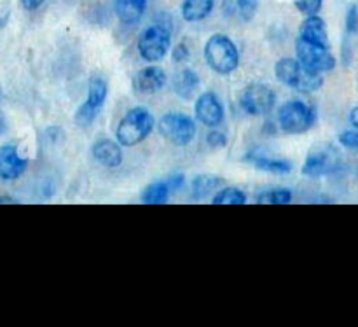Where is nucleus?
Wrapping results in <instances>:
<instances>
[{"instance_id": "nucleus-1", "label": "nucleus", "mask_w": 358, "mask_h": 327, "mask_svg": "<svg viewBox=\"0 0 358 327\" xmlns=\"http://www.w3.org/2000/svg\"><path fill=\"white\" fill-rule=\"evenodd\" d=\"M275 76L285 86L299 93H313L324 86L320 74H315L301 65L297 58H282L275 65Z\"/></svg>"}, {"instance_id": "nucleus-2", "label": "nucleus", "mask_w": 358, "mask_h": 327, "mask_svg": "<svg viewBox=\"0 0 358 327\" xmlns=\"http://www.w3.org/2000/svg\"><path fill=\"white\" fill-rule=\"evenodd\" d=\"M206 65L220 76L234 72L240 65V53L236 44L227 35L215 34L205 44Z\"/></svg>"}, {"instance_id": "nucleus-3", "label": "nucleus", "mask_w": 358, "mask_h": 327, "mask_svg": "<svg viewBox=\"0 0 358 327\" xmlns=\"http://www.w3.org/2000/svg\"><path fill=\"white\" fill-rule=\"evenodd\" d=\"M154 130V116L147 109L135 107L124 114L115 128V139L121 147H133L143 142Z\"/></svg>"}, {"instance_id": "nucleus-4", "label": "nucleus", "mask_w": 358, "mask_h": 327, "mask_svg": "<svg viewBox=\"0 0 358 327\" xmlns=\"http://www.w3.org/2000/svg\"><path fill=\"white\" fill-rule=\"evenodd\" d=\"M171 48V30L164 25H150L143 28L136 41L140 58L147 63H157L168 55Z\"/></svg>"}, {"instance_id": "nucleus-5", "label": "nucleus", "mask_w": 358, "mask_h": 327, "mask_svg": "<svg viewBox=\"0 0 358 327\" xmlns=\"http://www.w3.org/2000/svg\"><path fill=\"white\" fill-rule=\"evenodd\" d=\"M315 123H317V111L310 104H304L301 100H290L278 109L280 128L290 135L308 132L313 128Z\"/></svg>"}, {"instance_id": "nucleus-6", "label": "nucleus", "mask_w": 358, "mask_h": 327, "mask_svg": "<svg viewBox=\"0 0 358 327\" xmlns=\"http://www.w3.org/2000/svg\"><path fill=\"white\" fill-rule=\"evenodd\" d=\"M161 137L166 139L168 142H171L173 146L184 147L194 140L196 132V121L187 114H182V112H168L163 118L159 119V125H157Z\"/></svg>"}, {"instance_id": "nucleus-7", "label": "nucleus", "mask_w": 358, "mask_h": 327, "mask_svg": "<svg viewBox=\"0 0 358 327\" xmlns=\"http://www.w3.org/2000/svg\"><path fill=\"white\" fill-rule=\"evenodd\" d=\"M296 53L297 62L315 74L331 72L336 67L334 55L331 53V48H325V46H318L313 44V42L304 41V39H297Z\"/></svg>"}, {"instance_id": "nucleus-8", "label": "nucleus", "mask_w": 358, "mask_h": 327, "mask_svg": "<svg viewBox=\"0 0 358 327\" xmlns=\"http://www.w3.org/2000/svg\"><path fill=\"white\" fill-rule=\"evenodd\" d=\"M240 105L247 114L266 116L276 105V93L268 84L252 83L241 91Z\"/></svg>"}, {"instance_id": "nucleus-9", "label": "nucleus", "mask_w": 358, "mask_h": 327, "mask_svg": "<svg viewBox=\"0 0 358 327\" xmlns=\"http://www.w3.org/2000/svg\"><path fill=\"white\" fill-rule=\"evenodd\" d=\"M341 167V156L334 146H318L306 156L303 165V174L306 177L317 179L334 174Z\"/></svg>"}, {"instance_id": "nucleus-10", "label": "nucleus", "mask_w": 358, "mask_h": 327, "mask_svg": "<svg viewBox=\"0 0 358 327\" xmlns=\"http://www.w3.org/2000/svg\"><path fill=\"white\" fill-rule=\"evenodd\" d=\"M108 95V84L105 83V79L101 77H93L90 81V86H87V98L83 105L76 111V123L79 126H90L91 123L96 119V116L100 114L101 107H103L105 100H107Z\"/></svg>"}, {"instance_id": "nucleus-11", "label": "nucleus", "mask_w": 358, "mask_h": 327, "mask_svg": "<svg viewBox=\"0 0 358 327\" xmlns=\"http://www.w3.org/2000/svg\"><path fill=\"white\" fill-rule=\"evenodd\" d=\"M194 116L201 125L208 128H217L224 121V105L215 93L206 91L194 102Z\"/></svg>"}, {"instance_id": "nucleus-12", "label": "nucleus", "mask_w": 358, "mask_h": 327, "mask_svg": "<svg viewBox=\"0 0 358 327\" xmlns=\"http://www.w3.org/2000/svg\"><path fill=\"white\" fill-rule=\"evenodd\" d=\"M28 160L20 156L14 146H0V181H16L27 172Z\"/></svg>"}, {"instance_id": "nucleus-13", "label": "nucleus", "mask_w": 358, "mask_h": 327, "mask_svg": "<svg viewBox=\"0 0 358 327\" xmlns=\"http://www.w3.org/2000/svg\"><path fill=\"white\" fill-rule=\"evenodd\" d=\"M166 84V74L159 67H145L133 76L131 86L140 95H152L161 91Z\"/></svg>"}, {"instance_id": "nucleus-14", "label": "nucleus", "mask_w": 358, "mask_h": 327, "mask_svg": "<svg viewBox=\"0 0 358 327\" xmlns=\"http://www.w3.org/2000/svg\"><path fill=\"white\" fill-rule=\"evenodd\" d=\"M91 154L105 168H117L122 163L121 144L115 142V140L100 139L91 147Z\"/></svg>"}, {"instance_id": "nucleus-15", "label": "nucleus", "mask_w": 358, "mask_h": 327, "mask_svg": "<svg viewBox=\"0 0 358 327\" xmlns=\"http://www.w3.org/2000/svg\"><path fill=\"white\" fill-rule=\"evenodd\" d=\"M245 160L255 167L257 170L268 172V174H275V175H285L290 174L294 168L292 161L289 160H280V158H271L268 154H261L259 151H250V153L245 156Z\"/></svg>"}, {"instance_id": "nucleus-16", "label": "nucleus", "mask_w": 358, "mask_h": 327, "mask_svg": "<svg viewBox=\"0 0 358 327\" xmlns=\"http://www.w3.org/2000/svg\"><path fill=\"white\" fill-rule=\"evenodd\" d=\"M299 39H304V41L313 42V44L318 46H325V48H331L329 46L327 27H325V21L318 14H311V16H308L303 21V25L299 28Z\"/></svg>"}, {"instance_id": "nucleus-17", "label": "nucleus", "mask_w": 358, "mask_h": 327, "mask_svg": "<svg viewBox=\"0 0 358 327\" xmlns=\"http://www.w3.org/2000/svg\"><path fill=\"white\" fill-rule=\"evenodd\" d=\"M259 0H224L222 11L226 18L240 23H248L255 16Z\"/></svg>"}, {"instance_id": "nucleus-18", "label": "nucleus", "mask_w": 358, "mask_h": 327, "mask_svg": "<svg viewBox=\"0 0 358 327\" xmlns=\"http://www.w3.org/2000/svg\"><path fill=\"white\" fill-rule=\"evenodd\" d=\"M147 9V0H115L114 13L124 25H135L142 20Z\"/></svg>"}, {"instance_id": "nucleus-19", "label": "nucleus", "mask_w": 358, "mask_h": 327, "mask_svg": "<svg viewBox=\"0 0 358 327\" xmlns=\"http://www.w3.org/2000/svg\"><path fill=\"white\" fill-rule=\"evenodd\" d=\"M213 0H184L182 2V18L189 23H196V21H203L212 14Z\"/></svg>"}, {"instance_id": "nucleus-20", "label": "nucleus", "mask_w": 358, "mask_h": 327, "mask_svg": "<svg viewBox=\"0 0 358 327\" xmlns=\"http://www.w3.org/2000/svg\"><path fill=\"white\" fill-rule=\"evenodd\" d=\"M199 88V76L192 69H184L180 74H177L173 83L175 93L184 100H191Z\"/></svg>"}, {"instance_id": "nucleus-21", "label": "nucleus", "mask_w": 358, "mask_h": 327, "mask_svg": "<svg viewBox=\"0 0 358 327\" xmlns=\"http://www.w3.org/2000/svg\"><path fill=\"white\" fill-rule=\"evenodd\" d=\"M224 181L215 175H198L192 181V198L194 200H206L213 193L222 188Z\"/></svg>"}, {"instance_id": "nucleus-22", "label": "nucleus", "mask_w": 358, "mask_h": 327, "mask_svg": "<svg viewBox=\"0 0 358 327\" xmlns=\"http://www.w3.org/2000/svg\"><path fill=\"white\" fill-rule=\"evenodd\" d=\"M170 195L171 191L166 182H152V184H149L143 189L140 200L145 205H163V203H166L170 200Z\"/></svg>"}, {"instance_id": "nucleus-23", "label": "nucleus", "mask_w": 358, "mask_h": 327, "mask_svg": "<svg viewBox=\"0 0 358 327\" xmlns=\"http://www.w3.org/2000/svg\"><path fill=\"white\" fill-rule=\"evenodd\" d=\"M292 200L294 195L289 188H273L255 196V203L259 205H287Z\"/></svg>"}, {"instance_id": "nucleus-24", "label": "nucleus", "mask_w": 358, "mask_h": 327, "mask_svg": "<svg viewBox=\"0 0 358 327\" xmlns=\"http://www.w3.org/2000/svg\"><path fill=\"white\" fill-rule=\"evenodd\" d=\"M213 205H245L247 195L238 188H220L212 198Z\"/></svg>"}, {"instance_id": "nucleus-25", "label": "nucleus", "mask_w": 358, "mask_h": 327, "mask_svg": "<svg viewBox=\"0 0 358 327\" xmlns=\"http://www.w3.org/2000/svg\"><path fill=\"white\" fill-rule=\"evenodd\" d=\"M339 144H341L345 149L355 151L358 153V130H346L339 135Z\"/></svg>"}, {"instance_id": "nucleus-26", "label": "nucleus", "mask_w": 358, "mask_h": 327, "mask_svg": "<svg viewBox=\"0 0 358 327\" xmlns=\"http://www.w3.org/2000/svg\"><path fill=\"white\" fill-rule=\"evenodd\" d=\"M322 4H324V0H296V7L306 16L320 13Z\"/></svg>"}, {"instance_id": "nucleus-27", "label": "nucleus", "mask_w": 358, "mask_h": 327, "mask_svg": "<svg viewBox=\"0 0 358 327\" xmlns=\"http://www.w3.org/2000/svg\"><path fill=\"white\" fill-rule=\"evenodd\" d=\"M206 146L212 147V149H220V147H224L227 144V135L224 132H220V130H215L212 128V132L206 133Z\"/></svg>"}, {"instance_id": "nucleus-28", "label": "nucleus", "mask_w": 358, "mask_h": 327, "mask_svg": "<svg viewBox=\"0 0 358 327\" xmlns=\"http://www.w3.org/2000/svg\"><path fill=\"white\" fill-rule=\"evenodd\" d=\"M346 30L350 34H357L358 32V9L355 6L350 7L348 16H346Z\"/></svg>"}, {"instance_id": "nucleus-29", "label": "nucleus", "mask_w": 358, "mask_h": 327, "mask_svg": "<svg viewBox=\"0 0 358 327\" xmlns=\"http://www.w3.org/2000/svg\"><path fill=\"white\" fill-rule=\"evenodd\" d=\"M189 56H191V51H189V48L184 44V42H182V44H178L177 48L173 49V60H175V62L184 63V62H187Z\"/></svg>"}, {"instance_id": "nucleus-30", "label": "nucleus", "mask_w": 358, "mask_h": 327, "mask_svg": "<svg viewBox=\"0 0 358 327\" xmlns=\"http://www.w3.org/2000/svg\"><path fill=\"white\" fill-rule=\"evenodd\" d=\"M164 182L168 184L170 191L175 193V191H178V189H182V186H184V175L175 174V175H171V177H168Z\"/></svg>"}, {"instance_id": "nucleus-31", "label": "nucleus", "mask_w": 358, "mask_h": 327, "mask_svg": "<svg viewBox=\"0 0 358 327\" xmlns=\"http://www.w3.org/2000/svg\"><path fill=\"white\" fill-rule=\"evenodd\" d=\"M20 2H21V7H23L24 11H37L38 7L45 2V0H20Z\"/></svg>"}, {"instance_id": "nucleus-32", "label": "nucleus", "mask_w": 358, "mask_h": 327, "mask_svg": "<svg viewBox=\"0 0 358 327\" xmlns=\"http://www.w3.org/2000/svg\"><path fill=\"white\" fill-rule=\"evenodd\" d=\"M350 123H352V125L358 130V105L357 107H353L352 112H350Z\"/></svg>"}, {"instance_id": "nucleus-33", "label": "nucleus", "mask_w": 358, "mask_h": 327, "mask_svg": "<svg viewBox=\"0 0 358 327\" xmlns=\"http://www.w3.org/2000/svg\"><path fill=\"white\" fill-rule=\"evenodd\" d=\"M0 203H16V200L10 196H0Z\"/></svg>"}, {"instance_id": "nucleus-34", "label": "nucleus", "mask_w": 358, "mask_h": 327, "mask_svg": "<svg viewBox=\"0 0 358 327\" xmlns=\"http://www.w3.org/2000/svg\"><path fill=\"white\" fill-rule=\"evenodd\" d=\"M0 100H2V90H0Z\"/></svg>"}, {"instance_id": "nucleus-35", "label": "nucleus", "mask_w": 358, "mask_h": 327, "mask_svg": "<svg viewBox=\"0 0 358 327\" xmlns=\"http://www.w3.org/2000/svg\"><path fill=\"white\" fill-rule=\"evenodd\" d=\"M357 81H358V77H357Z\"/></svg>"}]
</instances>
